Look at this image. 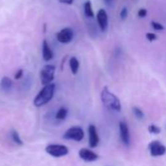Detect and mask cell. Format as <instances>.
<instances>
[{
    "label": "cell",
    "mask_w": 166,
    "mask_h": 166,
    "mask_svg": "<svg viewBox=\"0 0 166 166\" xmlns=\"http://www.w3.org/2000/svg\"><path fill=\"white\" fill-rule=\"evenodd\" d=\"M148 15V11L145 8H141L138 11V17L139 18H146Z\"/></svg>",
    "instance_id": "23"
},
{
    "label": "cell",
    "mask_w": 166,
    "mask_h": 166,
    "mask_svg": "<svg viewBox=\"0 0 166 166\" xmlns=\"http://www.w3.org/2000/svg\"><path fill=\"white\" fill-rule=\"evenodd\" d=\"M148 150L152 156H161L166 152V147L159 141H152L148 145Z\"/></svg>",
    "instance_id": "7"
},
{
    "label": "cell",
    "mask_w": 166,
    "mask_h": 166,
    "mask_svg": "<svg viewBox=\"0 0 166 166\" xmlns=\"http://www.w3.org/2000/svg\"><path fill=\"white\" fill-rule=\"evenodd\" d=\"M73 35H74V32L72 30V28L65 27L56 33V38L60 43L67 44L71 42V40L73 39Z\"/></svg>",
    "instance_id": "6"
},
{
    "label": "cell",
    "mask_w": 166,
    "mask_h": 166,
    "mask_svg": "<svg viewBox=\"0 0 166 166\" xmlns=\"http://www.w3.org/2000/svg\"><path fill=\"white\" fill-rule=\"evenodd\" d=\"M132 111H133V113H134V115L138 118V119H143L145 117V113H144V111H143L140 107H132Z\"/></svg>",
    "instance_id": "18"
},
{
    "label": "cell",
    "mask_w": 166,
    "mask_h": 166,
    "mask_svg": "<svg viewBox=\"0 0 166 166\" xmlns=\"http://www.w3.org/2000/svg\"><path fill=\"white\" fill-rule=\"evenodd\" d=\"M119 134H120V139H121L122 143L125 146L130 145V133H129V128L126 122L120 121L119 122Z\"/></svg>",
    "instance_id": "9"
},
{
    "label": "cell",
    "mask_w": 166,
    "mask_h": 166,
    "mask_svg": "<svg viewBox=\"0 0 166 166\" xmlns=\"http://www.w3.org/2000/svg\"><path fill=\"white\" fill-rule=\"evenodd\" d=\"M83 9H84L85 17H87V18H93V17L95 16L93 8H92V2H91V0H86V1H85Z\"/></svg>",
    "instance_id": "14"
},
{
    "label": "cell",
    "mask_w": 166,
    "mask_h": 166,
    "mask_svg": "<svg viewBox=\"0 0 166 166\" xmlns=\"http://www.w3.org/2000/svg\"><path fill=\"white\" fill-rule=\"evenodd\" d=\"M120 19H121L122 21H125L127 19V17H128V9L126 7H123L121 9V11H120Z\"/></svg>",
    "instance_id": "22"
},
{
    "label": "cell",
    "mask_w": 166,
    "mask_h": 166,
    "mask_svg": "<svg viewBox=\"0 0 166 166\" xmlns=\"http://www.w3.org/2000/svg\"><path fill=\"white\" fill-rule=\"evenodd\" d=\"M12 87H13V80L8 76L2 77L1 81H0V88H1V90L7 92V91H10L12 89Z\"/></svg>",
    "instance_id": "13"
},
{
    "label": "cell",
    "mask_w": 166,
    "mask_h": 166,
    "mask_svg": "<svg viewBox=\"0 0 166 166\" xmlns=\"http://www.w3.org/2000/svg\"><path fill=\"white\" fill-rule=\"evenodd\" d=\"M60 3H63V4H67V5H72L73 4V1L74 0H58Z\"/></svg>",
    "instance_id": "25"
},
{
    "label": "cell",
    "mask_w": 166,
    "mask_h": 166,
    "mask_svg": "<svg viewBox=\"0 0 166 166\" xmlns=\"http://www.w3.org/2000/svg\"><path fill=\"white\" fill-rule=\"evenodd\" d=\"M101 101L105 107L107 108L108 111L119 112L122 108L121 103H120L118 97L115 94H113L111 91L108 90L107 86L103 88L101 92Z\"/></svg>",
    "instance_id": "1"
},
{
    "label": "cell",
    "mask_w": 166,
    "mask_h": 166,
    "mask_svg": "<svg viewBox=\"0 0 166 166\" xmlns=\"http://www.w3.org/2000/svg\"><path fill=\"white\" fill-rule=\"evenodd\" d=\"M104 1L107 5H108V6H111V3H112V0H104Z\"/></svg>",
    "instance_id": "26"
},
{
    "label": "cell",
    "mask_w": 166,
    "mask_h": 166,
    "mask_svg": "<svg viewBox=\"0 0 166 166\" xmlns=\"http://www.w3.org/2000/svg\"><path fill=\"white\" fill-rule=\"evenodd\" d=\"M67 113H68L67 108L62 107L59 108L58 111H57L55 117H56L57 120H65L67 118Z\"/></svg>",
    "instance_id": "16"
},
{
    "label": "cell",
    "mask_w": 166,
    "mask_h": 166,
    "mask_svg": "<svg viewBox=\"0 0 166 166\" xmlns=\"http://www.w3.org/2000/svg\"><path fill=\"white\" fill-rule=\"evenodd\" d=\"M84 136H85V133L81 127L72 126L66 131L63 137H64V139H66V140H73L76 142H80L83 140Z\"/></svg>",
    "instance_id": "4"
},
{
    "label": "cell",
    "mask_w": 166,
    "mask_h": 166,
    "mask_svg": "<svg viewBox=\"0 0 166 166\" xmlns=\"http://www.w3.org/2000/svg\"><path fill=\"white\" fill-rule=\"evenodd\" d=\"M55 72H56V67L54 65H45L42 70L40 71V80L41 84L47 85L53 82L55 78Z\"/></svg>",
    "instance_id": "3"
},
{
    "label": "cell",
    "mask_w": 166,
    "mask_h": 166,
    "mask_svg": "<svg viewBox=\"0 0 166 166\" xmlns=\"http://www.w3.org/2000/svg\"><path fill=\"white\" fill-rule=\"evenodd\" d=\"M42 58L45 62H49L54 58V53L46 39L42 42Z\"/></svg>",
    "instance_id": "12"
},
{
    "label": "cell",
    "mask_w": 166,
    "mask_h": 166,
    "mask_svg": "<svg viewBox=\"0 0 166 166\" xmlns=\"http://www.w3.org/2000/svg\"><path fill=\"white\" fill-rule=\"evenodd\" d=\"M146 38L150 42H153V41H156V40L157 39V35L156 33H153V32H147L146 33Z\"/></svg>",
    "instance_id": "21"
},
{
    "label": "cell",
    "mask_w": 166,
    "mask_h": 166,
    "mask_svg": "<svg viewBox=\"0 0 166 166\" xmlns=\"http://www.w3.org/2000/svg\"><path fill=\"white\" fill-rule=\"evenodd\" d=\"M148 132L152 133V134H159L160 132H161L160 127L156 126V125H154V124H151L150 126H148Z\"/></svg>",
    "instance_id": "19"
},
{
    "label": "cell",
    "mask_w": 166,
    "mask_h": 166,
    "mask_svg": "<svg viewBox=\"0 0 166 166\" xmlns=\"http://www.w3.org/2000/svg\"><path fill=\"white\" fill-rule=\"evenodd\" d=\"M70 68L72 74H76L79 70V61L76 57H71L70 59Z\"/></svg>",
    "instance_id": "15"
},
{
    "label": "cell",
    "mask_w": 166,
    "mask_h": 166,
    "mask_svg": "<svg viewBox=\"0 0 166 166\" xmlns=\"http://www.w3.org/2000/svg\"><path fill=\"white\" fill-rule=\"evenodd\" d=\"M79 156L81 159H83L84 161H88V162H92L95 160L98 159V154L95 153L94 152L88 150V148H81L79 151Z\"/></svg>",
    "instance_id": "11"
},
{
    "label": "cell",
    "mask_w": 166,
    "mask_h": 166,
    "mask_svg": "<svg viewBox=\"0 0 166 166\" xmlns=\"http://www.w3.org/2000/svg\"><path fill=\"white\" fill-rule=\"evenodd\" d=\"M96 18H97V22H98L101 30L103 32L107 31L108 27V17H107V11L105 9H100L96 15Z\"/></svg>",
    "instance_id": "8"
},
{
    "label": "cell",
    "mask_w": 166,
    "mask_h": 166,
    "mask_svg": "<svg viewBox=\"0 0 166 166\" xmlns=\"http://www.w3.org/2000/svg\"><path fill=\"white\" fill-rule=\"evenodd\" d=\"M22 75H24V71L19 70L18 71L16 72V74H15V79L16 80H20L22 77Z\"/></svg>",
    "instance_id": "24"
},
{
    "label": "cell",
    "mask_w": 166,
    "mask_h": 166,
    "mask_svg": "<svg viewBox=\"0 0 166 166\" xmlns=\"http://www.w3.org/2000/svg\"><path fill=\"white\" fill-rule=\"evenodd\" d=\"M88 134H89V146L90 148H96L98 146L100 138L97 128L94 124H90L88 126Z\"/></svg>",
    "instance_id": "10"
},
{
    "label": "cell",
    "mask_w": 166,
    "mask_h": 166,
    "mask_svg": "<svg viewBox=\"0 0 166 166\" xmlns=\"http://www.w3.org/2000/svg\"><path fill=\"white\" fill-rule=\"evenodd\" d=\"M56 91V84L53 82L44 85L43 88L38 92V94L35 96L33 100V105L36 107H40L44 105L48 104V103L53 99Z\"/></svg>",
    "instance_id": "2"
},
{
    "label": "cell",
    "mask_w": 166,
    "mask_h": 166,
    "mask_svg": "<svg viewBox=\"0 0 166 166\" xmlns=\"http://www.w3.org/2000/svg\"><path fill=\"white\" fill-rule=\"evenodd\" d=\"M45 151L51 156L54 157H62L65 156L68 153V148L64 145H59V144H51L48 145L45 148Z\"/></svg>",
    "instance_id": "5"
},
{
    "label": "cell",
    "mask_w": 166,
    "mask_h": 166,
    "mask_svg": "<svg viewBox=\"0 0 166 166\" xmlns=\"http://www.w3.org/2000/svg\"><path fill=\"white\" fill-rule=\"evenodd\" d=\"M151 25H152V28H153L154 30L160 31V30H164V26L161 25V24H160V22H158L152 21V22H151Z\"/></svg>",
    "instance_id": "20"
},
{
    "label": "cell",
    "mask_w": 166,
    "mask_h": 166,
    "mask_svg": "<svg viewBox=\"0 0 166 166\" xmlns=\"http://www.w3.org/2000/svg\"><path fill=\"white\" fill-rule=\"evenodd\" d=\"M11 137H12V140H13V142L15 143V144H17L18 146H24V142L22 141L19 133L17 132L16 130L11 131Z\"/></svg>",
    "instance_id": "17"
}]
</instances>
